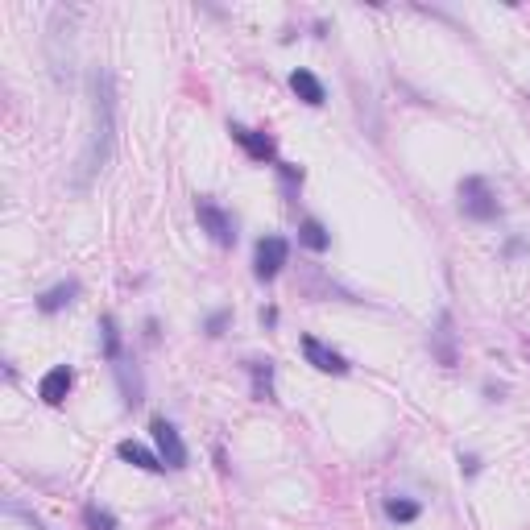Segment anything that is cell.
I'll list each match as a JSON object with an SVG mask.
<instances>
[{"mask_svg": "<svg viewBox=\"0 0 530 530\" xmlns=\"http://www.w3.org/2000/svg\"><path fill=\"white\" fill-rule=\"evenodd\" d=\"M87 87H92V137L83 145L79 170H75V187H79V191H87V183L108 166L113 145H116V79H113V71H108V67H92Z\"/></svg>", "mask_w": 530, "mask_h": 530, "instance_id": "6da1fadb", "label": "cell"}, {"mask_svg": "<svg viewBox=\"0 0 530 530\" xmlns=\"http://www.w3.org/2000/svg\"><path fill=\"white\" fill-rule=\"evenodd\" d=\"M75 21L79 9H54L50 13V33H46V59H50V71L59 83L71 79V62H75Z\"/></svg>", "mask_w": 530, "mask_h": 530, "instance_id": "7a4b0ae2", "label": "cell"}, {"mask_svg": "<svg viewBox=\"0 0 530 530\" xmlns=\"http://www.w3.org/2000/svg\"><path fill=\"white\" fill-rule=\"evenodd\" d=\"M456 195H460V212L469 215V220H477V224H489V220H498V215H501L498 191H493L489 178H480V174L460 178Z\"/></svg>", "mask_w": 530, "mask_h": 530, "instance_id": "3957f363", "label": "cell"}, {"mask_svg": "<svg viewBox=\"0 0 530 530\" xmlns=\"http://www.w3.org/2000/svg\"><path fill=\"white\" fill-rule=\"evenodd\" d=\"M195 220H199V228H204V233L212 236L220 249H233L236 245V220L220 204H215V199L199 195V199H195Z\"/></svg>", "mask_w": 530, "mask_h": 530, "instance_id": "277c9868", "label": "cell"}, {"mask_svg": "<svg viewBox=\"0 0 530 530\" xmlns=\"http://www.w3.org/2000/svg\"><path fill=\"white\" fill-rule=\"evenodd\" d=\"M150 431H153V452L162 456L166 469L170 472L187 469V443H183V435H178V427H174L170 418H153Z\"/></svg>", "mask_w": 530, "mask_h": 530, "instance_id": "5b68a950", "label": "cell"}, {"mask_svg": "<svg viewBox=\"0 0 530 530\" xmlns=\"http://www.w3.org/2000/svg\"><path fill=\"white\" fill-rule=\"evenodd\" d=\"M286 257H290V245H286V236H261L257 241V253H253V274L257 282H274L282 274Z\"/></svg>", "mask_w": 530, "mask_h": 530, "instance_id": "8992f818", "label": "cell"}, {"mask_svg": "<svg viewBox=\"0 0 530 530\" xmlns=\"http://www.w3.org/2000/svg\"><path fill=\"white\" fill-rule=\"evenodd\" d=\"M431 357L439 361L443 369H456L460 352H456V324H452V311H439L435 315V327H431Z\"/></svg>", "mask_w": 530, "mask_h": 530, "instance_id": "52a82bcc", "label": "cell"}, {"mask_svg": "<svg viewBox=\"0 0 530 530\" xmlns=\"http://www.w3.org/2000/svg\"><path fill=\"white\" fill-rule=\"evenodd\" d=\"M228 132H233V142L241 145V150L253 158V162H274L278 158V145H274V137L270 132H257V129H249V124H228Z\"/></svg>", "mask_w": 530, "mask_h": 530, "instance_id": "ba28073f", "label": "cell"}, {"mask_svg": "<svg viewBox=\"0 0 530 530\" xmlns=\"http://www.w3.org/2000/svg\"><path fill=\"white\" fill-rule=\"evenodd\" d=\"M303 357H306V365L319 369V373H332V378H344L348 373V361L340 357L336 348H327L324 340H315V336H303Z\"/></svg>", "mask_w": 530, "mask_h": 530, "instance_id": "9c48e42d", "label": "cell"}, {"mask_svg": "<svg viewBox=\"0 0 530 530\" xmlns=\"http://www.w3.org/2000/svg\"><path fill=\"white\" fill-rule=\"evenodd\" d=\"M71 386H75V369L71 365H54L50 373H41L38 398H41V402H50V407H62V402H67V394H71Z\"/></svg>", "mask_w": 530, "mask_h": 530, "instance_id": "30bf717a", "label": "cell"}, {"mask_svg": "<svg viewBox=\"0 0 530 530\" xmlns=\"http://www.w3.org/2000/svg\"><path fill=\"white\" fill-rule=\"evenodd\" d=\"M113 369H116V386H121V394H124V410H132V407H142L145 402V381H142V373H137V365H129V361H113Z\"/></svg>", "mask_w": 530, "mask_h": 530, "instance_id": "8fae6325", "label": "cell"}, {"mask_svg": "<svg viewBox=\"0 0 530 530\" xmlns=\"http://www.w3.org/2000/svg\"><path fill=\"white\" fill-rule=\"evenodd\" d=\"M75 298H79V282H75V278H67V282L50 286V290H41V295H38V311H41V315H59L62 306H71Z\"/></svg>", "mask_w": 530, "mask_h": 530, "instance_id": "7c38bea8", "label": "cell"}, {"mask_svg": "<svg viewBox=\"0 0 530 530\" xmlns=\"http://www.w3.org/2000/svg\"><path fill=\"white\" fill-rule=\"evenodd\" d=\"M116 456H121L124 464H132V469H142V472H162L166 469L158 452L142 448V443H132V439H121V443H116Z\"/></svg>", "mask_w": 530, "mask_h": 530, "instance_id": "4fadbf2b", "label": "cell"}, {"mask_svg": "<svg viewBox=\"0 0 530 530\" xmlns=\"http://www.w3.org/2000/svg\"><path fill=\"white\" fill-rule=\"evenodd\" d=\"M245 373L253 378V398L257 402H278V394H274V361H245Z\"/></svg>", "mask_w": 530, "mask_h": 530, "instance_id": "5bb4252c", "label": "cell"}, {"mask_svg": "<svg viewBox=\"0 0 530 530\" xmlns=\"http://www.w3.org/2000/svg\"><path fill=\"white\" fill-rule=\"evenodd\" d=\"M290 92L298 96L303 104H311V108H319V104L327 100V92H324V83L315 79V75L306 71V67H298V71H290Z\"/></svg>", "mask_w": 530, "mask_h": 530, "instance_id": "9a60e30c", "label": "cell"}, {"mask_svg": "<svg viewBox=\"0 0 530 530\" xmlns=\"http://www.w3.org/2000/svg\"><path fill=\"white\" fill-rule=\"evenodd\" d=\"M298 245L311 249V253H327V245H332V233L319 224L315 215H306V220H298Z\"/></svg>", "mask_w": 530, "mask_h": 530, "instance_id": "2e32d148", "label": "cell"}, {"mask_svg": "<svg viewBox=\"0 0 530 530\" xmlns=\"http://www.w3.org/2000/svg\"><path fill=\"white\" fill-rule=\"evenodd\" d=\"M83 526L87 530H121V522H116L113 510H104L100 501H87V506H83Z\"/></svg>", "mask_w": 530, "mask_h": 530, "instance_id": "e0dca14e", "label": "cell"}, {"mask_svg": "<svg viewBox=\"0 0 530 530\" xmlns=\"http://www.w3.org/2000/svg\"><path fill=\"white\" fill-rule=\"evenodd\" d=\"M100 340H104V357L121 361V327H116V315H100Z\"/></svg>", "mask_w": 530, "mask_h": 530, "instance_id": "ac0fdd59", "label": "cell"}, {"mask_svg": "<svg viewBox=\"0 0 530 530\" xmlns=\"http://www.w3.org/2000/svg\"><path fill=\"white\" fill-rule=\"evenodd\" d=\"M418 514H423V506L410 498H386V518L389 522H418Z\"/></svg>", "mask_w": 530, "mask_h": 530, "instance_id": "d6986e66", "label": "cell"}, {"mask_svg": "<svg viewBox=\"0 0 530 530\" xmlns=\"http://www.w3.org/2000/svg\"><path fill=\"white\" fill-rule=\"evenodd\" d=\"M5 510H9L13 518H21V522H25V526H30V530H46V522H41L33 510H25V506H21L17 498H9V501H5Z\"/></svg>", "mask_w": 530, "mask_h": 530, "instance_id": "ffe728a7", "label": "cell"}, {"mask_svg": "<svg viewBox=\"0 0 530 530\" xmlns=\"http://www.w3.org/2000/svg\"><path fill=\"white\" fill-rule=\"evenodd\" d=\"M274 170H278V178H282L286 191L303 187V166H295V162H274Z\"/></svg>", "mask_w": 530, "mask_h": 530, "instance_id": "44dd1931", "label": "cell"}, {"mask_svg": "<svg viewBox=\"0 0 530 530\" xmlns=\"http://www.w3.org/2000/svg\"><path fill=\"white\" fill-rule=\"evenodd\" d=\"M228 324H233V311H212V315H207V324H204V332L215 340V336H224Z\"/></svg>", "mask_w": 530, "mask_h": 530, "instance_id": "7402d4cb", "label": "cell"}, {"mask_svg": "<svg viewBox=\"0 0 530 530\" xmlns=\"http://www.w3.org/2000/svg\"><path fill=\"white\" fill-rule=\"evenodd\" d=\"M460 469L472 477V472H480V460H477V456H460Z\"/></svg>", "mask_w": 530, "mask_h": 530, "instance_id": "603a6c76", "label": "cell"}, {"mask_svg": "<svg viewBox=\"0 0 530 530\" xmlns=\"http://www.w3.org/2000/svg\"><path fill=\"white\" fill-rule=\"evenodd\" d=\"M261 324H265V327H274V324H278V311H274V306H265V311H261Z\"/></svg>", "mask_w": 530, "mask_h": 530, "instance_id": "cb8c5ba5", "label": "cell"}, {"mask_svg": "<svg viewBox=\"0 0 530 530\" xmlns=\"http://www.w3.org/2000/svg\"><path fill=\"white\" fill-rule=\"evenodd\" d=\"M526 348H530V344H526Z\"/></svg>", "mask_w": 530, "mask_h": 530, "instance_id": "d4e9b609", "label": "cell"}]
</instances>
